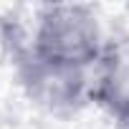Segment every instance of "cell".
<instances>
[{
    "label": "cell",
    "instance_id": "6da1fadb",
    "mask_svg": "<svg viewBox=\"0 0 129 129\" xmlns=\"http://www.w3.org/2000/svg\"><path fill=\"white\" fill-rule=\"evenodd\" d=\"M28 46L41 61L71 71H91L106 51L96 10L81 3L41 5Z\"/></svg>",
    "mask_w": 129,
    "mask_h": 129
},
{
    "label": "cell",
    "instance_id": "7a4b0ae2",
    "mask_svg": "<svg viewBox=\"0 0 129 129\" xmlns=\"http://www.w3.org/2000/svg\"><path fill=\"white\" fill-rule=\"evenodd\" d=\"M13 66L28 99L53 114H69L89 104L91 71H71L41 61L28 43L13 46Z\"/></svg>",
    "mask_w": 129,
    "mask_h": 129
},
{
    "label": "cell",
    "instance_id": "3957f363",
    "mask_svg": "<svg viewBox=\"0 0 129 129\" xmlns=\"http://www.w3.org/2000/svg\"><path fill=\"white\" fill-rule=\"evenodd\" d=\"M89 101L109 114L116 129H129V53L106 41L101 61L91 69Z\"/></svg>",
    "mask_w": 129,
    "mask_h": 129
}]
</instances>
